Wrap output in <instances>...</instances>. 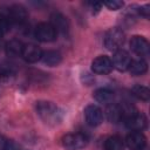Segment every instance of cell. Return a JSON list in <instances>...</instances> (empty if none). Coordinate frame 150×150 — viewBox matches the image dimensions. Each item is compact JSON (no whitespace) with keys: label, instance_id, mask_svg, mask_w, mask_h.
<instances>
[{"label":"cell","instance_id":"cell-1","mask_svg":"<svg viewBox=\"0 0 150 150\" xmlns=\"http://www.w3.org/2000/svg\"><path fill=\"white\" fill-rule=\"evenodd\" d=\"M36 111L39 116L48 124H57L62 118L61 110L52 102L39 101L36 102Z\"/></svg>","mask_w":150,"mask_h":150},{"label":"cell","instance_id":"cell-2","mask_svg":"<svg viewBox=\"0 0 150 150\" xmlns=\"http://www.w3.org/2000/svg\"><path fill=\"white\" fill-rule=\"evenodd\" d=\"M125 40V35L124 32L117 27L110 28L105 35H104V46L107 47V49L109 50H118L122 45L124 43Z\"/></svg>","mask_w":150,"mask_h":150},{"label":"cell","instance_id":"cell-3","mask_svg":"<svg viewBox=\"0 0 150 150\" xmlns=\"http://www.w3.org/2000/svg\"><path fill=\"white\" fill-rule=\"evenodd\" d=\"M87 137L83 134H67L62 138V145L66 150H81L87 145Z\"/></svg>","mask_w":150,"mask_h":150},{"label":"cell","instance_id":"cell-4","mask_svg":"<svg viewBox=\"0 0 150 150\" xmlns=\"http://www.w3.org/2000/svg\"><path fill=\"white\" fill-rule=\"evenodd\" d=\"M35 38L41 42H50L56 38L57 32L49 22H41L35 27Z\"/></svg>","mask_w":150,"mask_h":150},{"label":"cell","instance_id":"cell-5","mask_svg":"<svg viewBox=\"0 0 150 150\" xmlns=\"http://www.w3.org/2000/svg\"><path fill=\"white\" fill-rule=\"evenodd\" d=\"M146 122L148 121H146L145 115L143 112L137 111V110L124 120L127 128L130 129L131 131H142L143 129H145Z\"/></svg>","mask_w":150,"mask_h":150},{"label":"cell","instance_id":"cell-6","mask_svg":"<svg viewBox=\"0 0 150 150\" xmlns=\"http://www.w3.org/2000/svg\"><path fill=\"white\" fill-rule=\"evenodd\" d=\"M131 57L129 55V53L124 49H118L112 55V60H111V63H112V67H115L117 70L120 71H125L129 69L130 64H131Z\"/></svg>","mask_w":150,"mask_h":150},{"label":"cell","instance_id":"cell-7","mask_svg":"<svg viewBox=\"0 0 150 150\" xmlns=\"http://www.w3.org/2000/svg\"><path fill=\"white\" fill-rule=\"evenodd\" d=\"M91 70L95 74H98V75H107V74H109L112 70L111 59L105 56V55L97 56L91 62Z\"/></svg>","mask_w":150,"mask_h":150},{"label":"cell","instance_id":"cell-8","mask_svg":"<svg viewBox=\"0 0 150 150\" xmlns=\"http://www.w3.org/2000/svg\"><path fill=\"white\" fill-rule=\"evenodd\" d=\"M84 118L90 127H97L103 121V112L97 105L89 104L84 109Z\"/></svg>","mask_w":150,"mask_h":150},{"label":"cell","instance_id":"cell-9","mask_svg":"<svg viewBox=\"0 0 150 150\" xmlns=\"http://www.w3.org/2000/svg\"><path fill=\"white\" fill-rule=\"evenodd\" d=\"M42 53L43 52L41 50V48L39 46H36L34 43H27V45H23L21 56L23 57V60L26 62L34 63V62H38L39 60H41Z\"/></svg>","mask_w":150,"mask_h":150},{"label":"cell","instance_id":"cell-10","mask_svg":"<svg viewBox=\"0 0 150 150\" xmlns=\"http://www.w3.org/2000/svg\"><path fill=\"white\" fill-rule=\"evenodd\" d=\"M125 143L130 150H142L146 145V138L141 131H131L127 135Z\"/></svg>","mask_w":150,"mask_h":150},{"label":"cell","instance_id":"cell-11","mask_svg":"<svg viewBox=\"0 0 150 150\" xmlns=\"http://www.w3.org/2000/svg\"><path fill=\"white\" fill-rule=\"evenodd\" d=\"M7 14L11 22H14L16 25H25L28 20V13L26 8L22 7L21 5H13L8 9Z\"/></svg>","mask_w":150,"mask_h":150},{"label":"cell","instance_id":"cell-12","mask_svg":"<svg viewBox=\"0 0 150 150\" xmlns=\"http://www.w3.org/2000/svg\"><path fill=\"white\" fill-rule=\"evenodd\" d=\"M130 48L138 56H146L149 54V42L143 36H132L130 40Z\"/></svg>","mask_w":150,"mask_h":150},{"label":"cell","instance_id":"cell-13","mask_svg":"<svg viewBox=\"0 0 150 150\" xmlns=\"http://www.w3.org/2000/svg\"><path fill=\"white\" fill-rule=\"evenodd\" d=\"M50 25L55 28L56 32H60L62 34H67L69 32V21L60 12L52 13V15H50Z\"/></svg>","mask_w":150,"mask_h":150},{"label":"cell","instance_id":"cell-14","mask_svg":"<svg viewBox=\"0 0 150 150\" xmlns=\"http://www.w3.org/2000/svg\"><path fill=\"white\" fill-rule=\"evenodd\" d=\"M93 96L98 103H103V104H110L112 103V100H114V93L107 88L96 89Z\"/></svg>","mask_w":150,"mask_h":150},{"label":"cell","instance_id":"cell-15","mask_svg":"<svg viewBox=\"0 0 150 150\" xmlns=\"http://www.w3.org/2000/svg\"><path fill=\"white\" fill-rule=\"evenodd\" d=\"M22 48H23V43L19 40H11L6 43L5 46V50H6V54L11 57H15V56H19L22 54Z\"/></svg>","mask_w":150,"mask_h":150},{"label":"cell","instance_id":"cell-16","mask_svg":"<svg viewBox=\"0 0 150 150\" xmlns=\"http://www.w3.org/2000/svg\"><path fill=\"white\" fill-rule=\"evenodd\" d=\"M41 60L43 61L45 64H47L49 67H55L62 61V56L56 50H47V52L42 53Z\"/></svg>","mask_w":150,"mask_h":150},{"label":"cell","instance_id":"cell-17","mask_svg":"<svg viewBox=\"0 0 150 150\" xmlns=\"http://www.w3.org/2000/svg\"><path fill=\"white\" fill-rule=\"evenodd\" d=\"M105 112H107L108 120L111 123H117V122L122 121V114H121L118 104H114V103L108 104V107L105 109Z\"/></svg>","mask_w":150,"mask_h":150},{"label":"cell","instance_id":"cell-18","mask_svg":"<svg viewBox=\"0 0 150 150\" xmlns=\"http://www.w3.org/2000/svg\"><path fill=\"white\" fill-rule=\"evenodd\" d=\"M148 70V63L143 59H137L131 61V64L129 67V71L132 75H142Z\"/></svg>","mask_w":150,"mask_h":150},{"label":"cell","instance_id":"cell-19","mask_svg":"<svg viewBox=\"0 0 150 150\" xmlns=\"http://www.w3.org/2000/svg\"><path fill=\"white\" fill-rule=\"evenodd\" d=\"M104 150H124V144L121 137L110 136L104 142Z\"/></svg>","mask_w":150,"mask_h":150},{"label":"cell","instance_id":"cell-20","mask_svg":"<svg viewBox=\"0 0 150 150\" xmlns=\"http://www.w3.org/2000/svg\"><path fill=\"white\" fill-rule=\"evenodd\" d=\"M131 93L134 96H136L137 98L142 100V101H148L150 97V91L145 86H141V84H136L131 88Z\"/></svg>","mask_w":150,"mask_h":150},{"label":"cell","instance_id":"cell-21","mask_svg":"<svg viewBox=\"0 0 150 150\" xmlns=\"http://www.w3.org/2000/svg\"><path fill=\"white\" fill-rule=\"evenodd\" d=\"M11 20L7 13H0V36L5 35L11 29Z\"/></svg>","mask_w":150,"mask_h":150},{"label":"cell","instance_id":"cell-22","mask_svg":"<svg viewBox=\"0 0 150 150\" xmlns=\"http://www.w3.org/2000/svg\"><path fill=\"white\" fill-rule=\"evenodd\" d=\"M103 5L107 6L111 11H117V9L122 8L124 4H123V1H120V0H109V1H104Z\"/></svg>","mask_w":150,"mask_h":150},{"label":"cell","instance_id":"cell-23","mask_svg":"<svg viewBox=\"0 0 150 150\" xmlns=\"http://www.w3.org/2000/svg\"><path fill=\"white\" fill-rule=\"evenodd\" d=\"M4 150H21L20 145L14 141H7Z\"/></svg>","mask_w":150,"mask_h":150},{"label":"cell","instance_id":"cell-24","mask_svg":"<svg viewBox=\"0 0 150 150\" xmlns=\"http://www.w3.org/2000/svg\"><path fill=\"white\" fill-rule=\"evenodd\" d=\"M138 13L145 18H149V13H150V6L149 5H144V6H141L138 9Z\"/></svg>","mask_w":150,"mask_h":150},{"label":"cell","instance_id":"cell-25","mask_svg":"<svg viewBox=\"0 0 150 150\" xmlns=\"http://www.w3.org/2000/svg\"><path fill=\"white\" fill-rule=\"evenodd\" d=\"M90 6H91V9H93V13L95 14V13H98L100 12V9L102 7V4L101 2H91Z\"/></svg>","mask_w":150,"mask_h":150},{"label":"cell","instance_id":"cell-26","mask_svg":"<svg viewBox=\"0 0 150 150\" xmlns=\"http://www.w3.org/2000/svg\"><path fill=\"white\" fill-rule=\"evenodd\" d=\"M6 142L7 139L5 138V136L0 135V150H4L5 149V145H6Z\"/></svg>","mask_w":150,"mask_h":150}]
</instances>
